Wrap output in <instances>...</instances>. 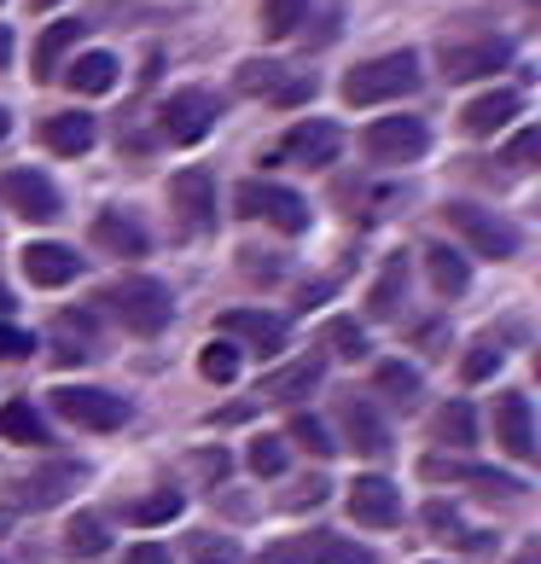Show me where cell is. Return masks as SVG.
Here are the masks:
<instances>
[{
  "label": "cell",
  "instance_id": "3",
  "mask_svg": "<svg viewBox=\"0 0 541 564\" xmlns=\"http://www.w3.org/2000/svg\"><path fill=\"white\" fill-rule=\"evenodd\" d=\"M234 210L245 221H268V227H280V234H309V221H315V210L291 193V186L280 181H239V193H234Z\"/></svg>",
  "mask_w": 541,
  "mask_h": 564
},
{
  "label": "cell",
  "instance_id": "49",
  "mask_svg": "<svg viewBox=\"0 0 541 564\" xmlns=\"http://www.w3.org/2000/svg\"><path fill=\"white\" fill-rule=\"evenodd\" d=\"M122 564H170V547H158V541H140V547L122 553Z\"/></svg>",
  "mask_w": 541,
  "mask_h": 564
},
{
  "label": "cell",
  "instance_id": "1",
  "mask_svg": "<svg viewBox=\"0 0 541 564\" xmlns=\"http://www.w3.org/2000/svg\"><path fill=\"white\" fill-rule=\"evenodd\" d=\"M99 303H106L111 315L134 332V338H158V332L170 326V315H175L170 285L152 280V274H122V280H111L106 291H99Z\"/></svg>",
  "mask_w": 541,
  "mask_h": 564
},
{
  "label": "cell",
  "instance_id": "47",
  "mask_svg": "<svg viewBox=\"0 0 541 564\" xmlns=\"http://www.w3.org/2000/svg\"><path fill=\"white\" fill-rule=\"evenodd\" d=\"M326 489H332V484H326V477L315 471V477H303V484L285 495V507H321V500H326Z\"/></svg>",
  "mask_w": 541,
  "mask_h": 564
},
{
  "label": "cell",
  "instance_id": "39",
  "mask_svg": "<svg viewBox=\"0 0 541 564\" xmlns=\"http://www.w3.org/2000/svg\"><path fill=\"white\" fill-rule=\"evenodd\" d=\"M239 274H245V280H262V285H274V280L285 274V262L274 257V250H251V245H245V250H239Z\"/></svg>",
  "mask_w": 541,
  "mask_h": 564
},
{
  "label": "cell",
  "instance_id": "24",
  "mask_svg": "<svg viewBox=\"0 0 541 564\" xmlns=\"http://www.w3.org/2000/svg\"><path fill=\"white\" fill-rule=\"evenodd\" d=\"M425 274L436 285V297H466V285H472V268L461 250H448V245H431L425 250Z\"/></svg>",
  "mask_w": 541,
  "mask_h": 564
},
{
  "label": "cell",
  "instance_id": "5",
  "mask_svg": "<svg viewBox=\"0 0 541 564\" xmlns=\"http://www.w3.org/2000/svg\"><path fill=\"white\" fill-rule=\"evenodd\" d=\"M53 413L71 420V425H82V431H122L134 408L122 402V395H111V390H94V384H58L53 390Z\"/></svg>",
  "mask_w": 541,
  "mask_h": 564
},
{
  "label": "cell",
  "instance_id": "44",
  "mask_svg": "<svg viewBox=\"0 0 541 564\" xmlns=\"http://www.w3.org/2000/svg\"><path fill=\"white\" fill-rule=\"evenodd\" d=\"M309 99H315V76H309V70H297V76H285V82H280V94L268 99V106L291 111V106H309Z\"/></svg>",
  "mask_w": 541,
  "mask_h": 564
},
{
  "label": "cell",
  "instance_id": "29",
  "mask_svg": "<svg viewBox=\"0 0 541 564\" xmlns=\"http://www.w3.org/2000/svg\"><path fill=\"white\" fill-rule=\"evenodd\" d=\"M285 82V65H274V58H245V65L234 70V88L245 99H274Z\"/></svg>",
  "mask_w": 541,
  "mask_h": 564
},
{
  "label": "cell",
  "instance_id": "36",
  "mask_svg": "<svg viewBox=\"0 0 541 564\" xmlns=\"http://www.w3.org/2000/svg\"><path fill=\"white\" fill-rule=\"evenodd\" d=\"M338 361H361L367 355V332L356 326V321H326V338H321Z\"/></svg>",
  "mask_w": 541,
  "mask_h": 564
},
{
  "label": "cell",
  "instance_id": "41",
  "mask_svg": "<svg viewBox=\"0 0 541 564\" xmlns=\"http://www.w3.org/2000/svg\"><path fill=\"white\" fill-rule=\"evenodd\" d=\"M425 530L436 541H461V547H472V535L461 530V518H454V507H443V500H431V507H425Z\"/></svg>",
  "mask_w": 541,
  "mask_h": 564
},
{
  "label": "cell",
  "instance_id": "2",
  "mask_svg": "<svg viewBox=\"0 0 541 564\" xmlns=\"http://www.w3.org/2000/svg\"><path fill=\"white\" fill-rule=\"evenodd\" d=\"M420 82L425 76H420V58L413 53H379L344 76V99L349 106H390V99L420 94Z\"/></svg>",
  "mask_w": 541,
  "mask_h": 564
},
{
  "label": "cell",
  "instance_id": "40",
  "mask_svg": "<svg viewBox=\"0 0 541 564\" xmlns=\"http://www.w3.org/2000/svg\"><path fill=\"white\" fill-rule=\"evenodd\" d=\"M466 484L484 495V500H518V495H524V484H518V477H495V471H484V466H472Z\"/></svg>",
  "mask_w": 541,
  "mask_h": 564
},
{
  "label": "cell",
  "instance_id": "33",
  "mask_svg": "<svg viewBox=\"0 0 541 564\" xmlns=\"http://www.w3.org/2000/svg\"><path fill=\"white\" fill-rule=\"evenodd\" d=\"M303 12H309V0H262V7H257L262 35H268V41H285L291 30L303 24Z\"/></svg>",
  "mask_w": 541,
  "mask_h": 564
},
{
  "label": "cell",
  "instance_id": "17",
  "mask_svg": "<svg viewBox=\"0 0 541 564\" xmlns=\"http://www.w3.org/2000/svg\"><path fill=\"white\" fill-rule=\"evenodd\" d=\"M518 111H524V99H518L512 88H495V94H477L472 106L461 111V129L477 134V140H489V134H501Z\"/></svg>",
  "mask_w": 541,
  "mask_h": 564
},
{
  "label": "cell",
  "instance_id": "12",
  "mask_svg": "<svg viewBox=\"0 0 541 564\" xmlns=\"http://www.w3.org/2000/svg\"><path fill=\"white\" fill-rule=\"evenodd\" d=\"M495 443L512 459H535V413L524 390H501L495 395Z\"/></svg>",
  "mask_w": 541,
  "mask_h": 564
},
{
  "label": "cell",
  "instance_id": "4",
  "mask_svg": "<svg viewBox=\"0 0 541 564\" xmlns=\"http://www.w3.org/2000/svg\"><path fill=\"white\" fill-rule=\"evenodd\" d=\"M443 221L461 234L477 257H489V262H507L518 257V227L507 216H495V210H477V204H443Z\"/></svg>",
  "mask_w": 541,
  "mask_h": 564
},
{
  "label": "cell",
  "instance_id": "13",
  "mask_svg": "<svg viewBox=\"0 0 541 564\" xmlns=\"http://www.w3.org/2000/svg\"><path fill=\"white\" fill-rule=\"evenodd\" d=\"M338 152H344V129L326 117H309L285 134V158L297 163V170H326V163H338Z\"/></svg>",
  "mask_w": 541,
  "mask_h": 564
},
{
  "label": "cell",
  "instance_id": "30",
  "mask_svg": "<svg viewBox=\"0 0 541 564\" xmlns=\"http://www.w3.org/2000/svg\"><path fill=\"white\" fill-rule=\"evenodd\" d=\"M321 558H326V530H315V535H285V541H274V547L257 553V564H321Z\"/></svg>",
  "mask_w": 541,
  "mask_h": 564
},
{
  "label": "cell",
  "instance_id": "25",
  "mask_svg": "<svg viewBox=\"0 0 541 564\" xmlns=\"http://www.w3.org/2000/svg\"><path fill=\"white\" fill-rule=\"evenodd\" d=\"M65 82H71V94H111L117 88V58L111 53H76Z\"/></svg>",
  "mask_w": 541,
  "mask_h": 564
},
{
  "label": "cell",
  "instance_id": "20",
  "mask_svg": "<svg viewBox=\"0 0 541 564\" xmlns=\"http://www.w3.org/2000/svg\"><path fill=\"white\" fill-rule=\"evenodd\" d=\"M82 477H88V466H47V471H35V477H24V484H18V500H24V507H58V500H65Z\"/></svg>",
  "mask_w": 541,
  "mask_h": 564
},
{
  "label": "cell",
  "instance_id": "34",
  "mask_svg": "<svg viewBox=\"0 0 541 564\" xmlns=\"http://www.w3.org/2000/svg\"><path fill=\"white\" fill-rule=\"evenodd\" d=\"M129 524H170V518H181V489H158V495H145V500H134L129 512Z\"/></svg>",
  "mask_w": 541,
  "mask_h": 564
},
{
  "label": "cell",
  "instance_id": "15",
  "mask_svg": "<svg viewBox=\"0 0 541 564\" xmlns=\"http://www.w3.org/2000/svg\"><path fill=\"white\" fill-rule=\"evenodd\" d=\"M18 262H24V280L30 285H41V291H58V285H71L76 274H82V257L71 245H24L18 250Z\"/></svg>",
  "mask_w": 541,
  "mask_h": 564
},
{
  "label": "cell",
  "instance_id": "10",
  "mask_svg": "<svg viewBox=\"0 0 541 564\" xmlns=\"http://www.w3.org/2000/svg\"><path fill=\"white\" fill-rule=\"evenodd\" d=\"M170 210L181 234H210L216 227V175L210 170H181L170 181Z\"/></svg>",
  "mask_w": 541,
  "mask_h": 564
},
{
  "label": "cell",
  "instance_id": "7",
  "mask_svg": "<svg viewBox=\"0 0 541 564\" xmlns=\"http://www.w3.org/2000/svg\"><path fill=\"white\" fill-rule=\"evenodd\" d=\"M436 65L448 82H477L512 65V41L501 35H477V41H436Z\"/></svg>",
  "mask_w": 541,
  "mask_h": 564
},
{
  "label": "cell",
  "instance_id": "51",
  "mask_svg": "<svg viewBox=\"0 0 541 564\" xmlns=\"http://www.w3.org/2000/svg\"><path fill=\"white\" fill-rule=\"evenodd\" d=\"M7 315H12V291L0 285V321H7Z\"/></svg>",
  "mask_w": 541,
  "mask_h": 564
},
{
  "label": "cell",
  "instance_id": "37",
  "mask_svg": "<svg viewBox=\"0 0 541 564\" xmlns=\"http://www.w3.org/2000/svg\"><path fill=\"white\" fill-rule=\"evenodd\" d=\"M193 564H239V541L234 535H186Z\"/></svg>",
  "mask_w": 541,
  "mask_h": 564
},
{
  "label": "cell",
  "instance_id": "9",
  "mask_svg": "<svg viewBox=\"0 0 541 564\" xmlns=\"http://www.w3.org/2000/svg\"><path fill=\"white\" fill-rule=\"evenodd\" d=\"M0 204L24 221H58L65 216V198H58V186L41 170H7L0 175Z\"/></svg>",
  "mask_w": 541,
  "mask_h": 564
},
{
  "label": "cell",
  "instance_id": "50",
  "mask_svg": "<svg viewBox=\"0 0 541 564\" xmlns=\"http://www.w3.org/2000/svg\"><path fill=\"white\" fill-rule=\"evenodd\" d=\"M7 65H12V30L0 24V70H7Z\"/></svg>",
  "mask_w": 541,
  "mask_h": 564
},
{
  "label": "cell",
  "instance_id": "27",
  "mask_svg": "<svg viewBox=\"0 0 541 564\" xmlns=\"http://www.w3.org/2000/svg\"><path fill=\"white\" fill-rule=\"evenodd\" d=\"M106 547H111V524L99 512H76L65 524V553L71 558H99Z\"/></svg>",
  "mask_w": 541,
  "mask_h": 564
},
{
  "label": "cell",
  "instance_id": "16",
  "mask_svg": "<svg viewBox=\"0 0 541 564\" xmlns=\"http://www.w3.org/2000/svg\"><path fill=\"white\" fill-rule=\"evenodd\" d=\"M216 332H221L227 344L245 338L257 355H280L285 349V321L280 315H262V308H227V315L216 321Z\"/></svg>",
  "mask_w": 541,
  "mask_h": 564
},
{
  "label": "cell",
  "instance_id": "48",
  "mask_svg": "<svg viewBox=\"0 0 541 564\" xmlns=\"http://www.w3.org/2000/svg\"><path fill=\"white\" fill-rule=\"evenodd\" d=\"M198 471L210 477V484H221V477L234 471V459H227V448H204V454H198Z\"/></svg>",
  "mask_w": 541,
  "mask_h": 564
},
{
  "label": "cell",
  "instance_id": "22",
  "mask_svg": "<svg viewBox=\"0 0 541 564\" xmlns=\"http://www.w3.org/2000/svg\"><path fill=\"white\" fill-rule=\"evenodd\" d=\"M402 297H408V257H390L385 274L372 280V291H367V315L372 321H397L402 315Z\"/></svg>",
  "mask_w": 541,
  "mask_h": 564
},
{
  "label": "cell",
  "instance_id": "45",
  "mask_svg": "<svg viewBox=\"0 0 541 564\" xmlns=\"http://www.w3.org/2000/svg\"><path fill=\"white\" fill-rule=\"evenodd\" d=\"M321 564H379V558H372L361 541H349V535H332V530H326V558H321Z\"/></svg>",
  "mask_w": 541,
  "mask_h": 564
},
{
  "label": "cell",
  "instance_id": "11",
  "mask_svg": "<svg viewBox=\"0 0 541 564\" xmlns=\"http://www.w3.org/2000/svg\"><path fill=\"white\" fill-rule=\"evenodd\" d=\"M344 500H349V518H356L361 530H397L402 524V489L390 484V477H379V471L356 477Z\"/></svg>",
  "mask_w": 541,
  "mask_h": 564
},
{
  "label": "cell",
  "instance_id": "8",
  "mask_svg": "<svg viewBox=\"0 0 541 564\" xmlns=\"http://www.w3.org/2000/svg\"><path fill=\"white\" fill-rule=\"evenodd\" d=\"M361 145H367L372 163L397 170V163H420V158H425L431 129H425V117H379V122L361 134Z\"/></svg>",
  "mask_w": 541,
  "mask_h": 564
},
{
  "label": "cell",
  "instance_id": "53",
  "mask_svg": "<svg viewBox=\"0 0 541 564\" xmlns=\"http://www.w3.org/2000/svg\"><path fill=\"white\" fill-rule=\"evenodd\" d=\"M512 564H535V553H518V558H512Z\"/></svg>",
  "mask_w": 541,
  "mask_h": 564
},
{
  "label": "cell",
  "instance_id": "23",
  "mask_svg": "<svg viewBox=\"0 0 541 564\" xmlns=\"http://www.w3.org/2000/svg\"><path fill=\"white\" fill-rule=\"evenodd\" d=\"M82 18H58V24H47V35L35 41V82H53L58 76V58H65L76 41H82Z\"/></svg>",
  "mask_w": 541,
  "mask_h": 564
},
{
  "label": "cell",
  "instance_id": "52",
  "mask_svg": "<svg viewBox=\"0 0 541 564\" xmlns=\"http://www.w3.org/2000/svg\"><path fill=\"white\" fill-rule=\"evenodd\" d=\"M7 129H12V117H7V111H0V140H7Z\"/></svg>",
  "mask_w": 541,
  "mask_h": 564
},
{
  "label": "cell",
  "instance_id": "14",
  "mask_svg": "<svg viewBox=\"0 0 541 564\" xmlns=\"http://www.w3.org/2000/svg\"><path fill=\"white\" fill-rule=\"evenodd\" d=\"M338 420H344V443L367 454V459H385L390 454V425L379 420V408L361 402V395H344L338 402Z\"/></svg>",
  "mask_w": 541,
  "mask_h": 564
},
{
  "label": "cell",
  "instance_id": "31",
  "mask_svg": "<svg viewBox=\"0 0 541 564\" xmlns=\"http://www.w3.org/2000/svg\"><path fill=\"white\" fill-rule=\"evenodd\" d=\"M372 384H379V395H390L397 408L420 402V372L402 367V361H379V367H372Z\"/></svg>",
  "mask_w": 541,
  "mask_h": 564
},
{
  "label": "cell",
  "instance_id": "18",
  "mask_svg": "<svg viewBox=\"0 0 541 564\" xmlns=\"http://www.w3.org/2000/svg\"><path fill=\"white\" fill-rule=\"evenodd\" d=\"M321 379H326V361H321V355H303V361L268 372V379L257 384V395H262V402H303Z\"/></svg>",
  "mask_w": 541,
  "mask_h": 564
},
{
  "label": "cell",
  "instance_id": "26",
  "mask_svg": "<svg viewBox=\"0 0 541 564\" xmlns=\"http://www.w3.org/2000/svg\"><path fill=\"white\" fill-rule=\"evenodd\" d=\"M431 436H436L443 448H472V443H477V413H472V402H443V408H436Z\"/></svg>",
  "mask_w": 541,
  "mask_h": 564
},
{
  "label": "cell",
  "instance_id": "32",
  "mask_svg": "<svg viewBox=\"0 0 541 564\" xmlns=\"http://www.w3.org/2000/svg\"><path fill=\"white\" fill-rule=\"evenodd\" d=\"M198 372L210 384H234L239 379V344H227V338H210L198 349Z\"/></svg>",
  "mask_w": 541,
  "mask_h": 564
},
{
  "label": "cell",
  "instance_id": "28",
  "mask_svg": "<svg viewBox=\"0 0 541 564\" xmlns=\"http://www.w3.org/2000/svg\"><path fill=\"white\" fill-rule=\"evenodd\" d=\"M0 436H7V443H24V448H47L53 443L47 425H41V413L30 402H7V408H0Z\"/></svg>",
  "mask_w": 541,
  "mask_h": 564
},
{
  "label": "cell",
  "instance_id": "19",
  "mask_svg": "<svg viewBox=\"0 0 541 564\" xmlns=\"http://www.w3.org/2000/svg\"><path fill=\"white\" fill-rule=\"evenodd\" d=\"M94 245L99 250H111V257H122V262H134V257H145V227L129 216V210H99L94 216Z\"/></svg>",
  "mask_w": 541,
  "mask_h": 564
},
{
  "label": "cell",
  "instance_id": "35",
  "mask_svg": "<svg viewBox=\"0 0 541 564\" xmlns=\"http://www.w3.org/2000/svg\"><path fill=\"white\" fill-rule=\"evenodd\" d=\"M245 459H251V471H257V477H280V471H285V459H291V448H285V436H251Z\"/></svg>",
  "mask_w": 541,
  "mask_h": 564
},
{
  "label": "cell",
  "instance_id": "43",
  "mask_svg": "<svg viewBox=\"0 0 541 564\" xmlns=\"http://www.w3.org/2000/svg\"><path fill=\"white\" fill-rule=\"evenodd\" d=\"M535 145H541V129H518L512 140H507V152H501V163L512 175H524L530 170V158H535Z\"/></svg>",
  "mask_w": 541,
  "mask_h": 564
},
{
  "label": "cell",
  "instance_id": "6",
  "mask_svg": "<svg viewBox=\"0 0 541 564\" xmlns=\"http://www.w3.org/2000/svg\"><path fill=\"white\" fill-rule=\"evenodd\" d=\"M216 117H221V99L216 94H204V88H181L163 99V111H158V134L170 140V145H198L204 134L216 129Z\"/></svg>",
  "mask_w": 541,
  "mask_h": 564
},
{
  "label": "cell",
  "instance_id": "21",
  "mask_svg": "<svg viewBox=\"0 0 541 564\" xmlns=\"http://www.w3.org/2000/svg\"><path fill=\"white\" fill-rule=\"evenodd\" d=\"M41 140H47V152H58V158H82L94 145V117L88 111L47 117V122H41Z\"/></svg>",
  "mask_w": 541,
  "mask_h": 564
},
{
  "label": "cell",
  "instance_id": "46",
  "mask_svg": "<svg viewBox=\"0 0 541 564\" xmlns=\"http://www.w3.org/2000/svg\"><path fill=\"white\" fill-rule=\"evenodd\" d=\"M30 349H35V338H30V332H18V326H7V321H0V361H24Z\"/></svg>",
  "mask_w": 541,
  "mask_h": 564
},
{
  "label": "cell",
  "instance_id": "38",
  "mask_svg": "<svg viewBox=\"0 0 541 564\" xmlns=\"http://www.w3.org/2000/svg\"><path fill=\"white\" fill-rule=\"evenodd\" d=\"M285 436H291V443H297V448L321 454V459H326L332 448H338V443H332V436H326V425L315 420V413H291V431H285Z\"/></svg>",
  "mask_w": 541,
  "mask_h": 564
},
{
  "label": "cell",
  "instance_id": "42",
  "mask_svg": "<svg viewBox=\"0 0 541 564\" xmlns=\"http://www.w3.org/2000/svg\"><path fill=\"white\" fill-rule=\"evenodd\" d=\"M495 372H501V349H495V344H477L466 361H461V379L466 384H484V379H495Z\"/></svg>",
  "mask_w": 541,
  "mask_h": 564
}]
</instances>
